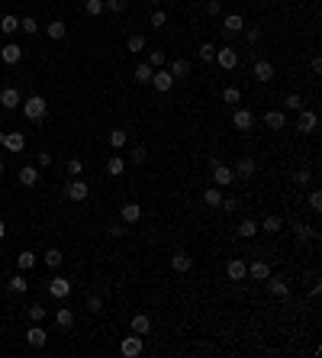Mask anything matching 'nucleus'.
Masks as SVG:
<instances>
[{
    "instance_id": "f257e3e1",
    "label": "nucleus",
    "mask_w": 322,
    "mask_h": 358,
    "mask_svg": "<svg viewBox=\"0 0 322 358\" xmlns=\"http://www.w3.org/2000/svg\"><path fill=\"white\" fill-rule=\"evenodd\" d=\"M23 113H26V119L39 123V119H45V113H49V103H45V97L32 94V97H26V100H23Z\"/></svg>"
},
{
    "instance_id": "f03ea898",
    "label": "nucleus",
    "mask_w": 322,
    "mask_h": 358,
    "mask_svg": "<svg viewBox=\"0 0 322 358\" xmlns=\"http://www.w3.org/2000/svg\"><path fill=\"white\" fill-rule=\"evenodd\" d=\"M213 184H216V187L235 184V171L229 168V165H222V162H213Z\"/></svg>"
},
{
    "instance_id": "7ed1b4c3",
    "label": "nucleus",
    "mask_w": 322,
    "mask_h": 358,
    "mask_svg": "<svg viewBox=\"0 0 322 358\" xmlns=\"http://www.w3.org/2000/svg\"><path fill=\"white\" fill-rule=\"evenodd\" d=\"M222 71H232L235 65H238V52L232 49V45H222V49H216V58H213Z\"/></svg>"
},
{
    "instance_id": "20e7f679",
    "label": "nucleus",
    "mask_w": 322,
    "mask_h": 358,
    "mask_svg": "<svg viewBox=\"0 0 322 358\" xmlns=\"http://www.w3.org/2000/svg\"><path fill=\"white\" fill-rule=\"evenodd\" d=\"M87 194H90V187H87V181H81V177H71V181L65 184V197L68 200H87Z\"/></svg>"
},
{
    "instance_id": "39448f33",
    "label": "nucleus",
    "mask_w": 322,
    "mask_h": 358,
    "mask_svg": "<svg viewBox=\"0 0 322 358\" xmlns=\"http://www.w3.org/2000/svg\"><path fill=\"white\" fill-rule=\"evenodd\" d=\"M225 274H229V281H245L248 278V261L245 258H229L225 261Z\"/></svg>"
},
{
    "instance_id": "423d86ee",
    "label": "nucleus",
    "mask_w": 322,
    "mask_h": 358,
    "mask_svg": "<svg viewBox=\"0 0 322 358\" xmlns=\"http://www.w3.org/2000/svg\"><path fill=\"white\" fill-rule=\"evenodd\" d=\"M235 181H252V174L258 171V165H255V158H248V155H245V158H238L235 162Z\"/></svg>"
},
{
    "instance_id": "0eeeda50",
    "label": "nucleus",
    "mask_w": 322,
    "mask_h": 358,
    "mask_svg": "<svg viewBox=\"0 0 322 358\" xmlns=\"http://www.w3.org/2000/svg\"><path fill=\"white\" fill-rule=\"evenodd\" d=\"M252 78L261 81V84H268V81H274V65L268 62V58H258V62L252 65Z\"/></svg>"
},
{
    "instance_id": "6e6552de",
    "label": "nucleus",
    "mask_w": 322,
    "mask_h": 358,
    "mask_svg": "<svg viewBox=\"0 0 322 358\" xmlns=\"http://www.w3.org/2000/svg\"><path fill=\"white\" fill-rule=\"evenodd\" d=\"M142 349H145V342H142V336H126L123 342H119V352H123L126 358H139Z\"/></svg>"
},
{
    "instance_id": "1a4fd4ad",
    "label": "nucleus",
    "mask_w": 322,
    "mask_h": 358,
    "mask_svg": "<svg viewBox=\"0 0 322 358\" xmlns=\"http://www.w3.org/2000/svg\"><path fill=\"white\" fill-rule=\"evenodd\" d=\"M316 126H319V116L313 110H300V116H296V129H300L303 136H309V133H316Z\"/></svg>"
},
{
    "instance_id": "9d476101",
    "label": "nucleus",
    "mask_w": 322,
    "mask_h": 358,
    "mask_svg": "<svg viewBox=\"0 0 322 358\" xmlns=\"http://www.w3.org/2000/svg\"><path fill=\"white\" fill-rule=\"evenodd\" d=\"M151 84H155V91L168 94V91L174 87V78H171V71H168V68H155V75H151Z\"/></svg>"
},
{
    "instance_id": "9b49d317",
    "label": "nucleus",
    "mask_w": 322,
    "mask_h": 358,
    "mask_svg": "<svg viewBox=\"0 0 322 358\" xmlns=\"http://www.w3.org/2000/svg\"><path fill=\"white\" fill-rule=\"evenodd\" d=\"M232 126H235V129H242V133H248V129L255 126V113H252V110H245V106H238V110L232 113Z\"/></svg>"
},
{
    "instance_id": "f8f14e48",
    "label": "nucleus",
    "mask_w": 322,
    "mask_h": 358,
    "mask_svg": "<svg viewBox=\"0 0 322 358\" xmlns=\"http://www.w3.org/2000/svg\"><path fill=\"white\" fill-rule=\"evenodd\" d=\"M49 294L55 297V300H65V297L71 294V281L58 274V278H52V281H49Z\"/></svg>"
},
{
    "instance_id": "ddd939ff",
    "label": "nucleus",
    "mask_w": 322,
    "mask_h": 358,
    "mask_svg": "<svg viewBox=\"0 0 322 358\" xmlns=\"http://www.w3.org/2000/svg\"><path fill=\"white\" fill-rule=\"evenodd\" d=\"M26 342L32 345V349H45V342H49V332H45L39 323H35V326L26 332Z\"/></svg>"
},
{
    "instance_id": "4468645a",
    "label": "nucleus",
    "mask_w": 322,
    "mask_h": 358,
    "mask_svg": "<svg viewBox=\"0 0 322 358\" xmlns=\"http://www.w3.org/2000/svg\"><path fill=\"white\" fill-rule=\"evenodd\" d=\"M245 29V20L238 16V13H229L225 16V23H222V35H238Z\"/></svg>"
},
{
    "instance_id": "2eb2a0df",
    "label": "nucleus",
    "mask_w": 322,
    "mask_h": 358,
    "mask_svg": "<svg viewBox=\"0 0 322 358\" xmlns=\"http://www.w3.org/2000/svg\"><path fill=\"white\" fill-rule=\"evenodd\" d=\"M4 149L13 152V155L23 152V149H26V136H23V133H7V136H4Z\"/></svg>"
},
{
    "instance_id": "dca6fc26",
    "label": "nucleus",
    "mask_w": 322,
    "mask_h": 358,
    "mask_svg": "<svg viewBox=\"0 0 322 358\" xmlns=\"http://www.w3.org/2000/svg\"><path fill=\"white\" fill-rule=\"evenodd\" d=\"M0 106H4V110H16L20 106V91L16 87H4L0 91Z\"/></svg>"
},
{
    "instance_id": "f3484780",
    "label": "nucleus",
    "mask_w": 322,
    "mask_h": 358,
    "mask_svg": "<svg viewBox=\"0 0 322 358\" xmlns=\"http://www.w3.org/2000/svg\"><path fill=\"white\" fill-rule=\"evenodd\" d=\"M0 58H4L7 65H20V58H23V49H20L16 42H7L4 49H0Z\"/></svg>"
},
{
    "instance_id": "a211bd4d",
    "label": "nucleus",
    "mask_w": 322,
    "mask_h": 358,
    "mask_svg": "<svg viewBox=\"0 0 322 358\" xmlns=\"http://www.w3.org/2000/svg\"><path fill=\"white\" fill-rule=\"evenodd\" d=\"M268 294L283 300V297H290V288H287V281H280V278H274V274H271V278H268Z\"/></svg>"
},
{
    "instance_id": "6ab92c4d",
    "label": "nucleus",
    "mask_w": 322,
    "mask_h": 358,
    "mask_svg": "<svg viewBox=\"0 0 322 358\" xmlns=\"http://www.w3.org/2000/svg\"><path fill=\"white\" fill-rule=\"evenodd\" d=\"M264 126L274 129V133H277V129H283V126H287V116H283V110H268V113H264Z\"/></svg>"
},
{
    "instance_id": "aec40b11",
    "label": "nucleus",
    "mask_w": 322,
    "mask_h": 358,
    "mask_svg": "<svg viewBox=\"0 0 322 358\" xmlns=\"http://www.w3.org/2000/svg\"><path fill=\"white\" fill-rule=\"evenodd\" d=\"M20 184H23V187H35V184H39V168L23 165V168H20Z\"/></svg>"
},
{
    "instance_id": "412c9836",
    "label": "nucleus",
    "mask_w": 322,
    "mask_h": 358,
    "mask_svg": "<svg viewBox=\"0 0 322 358\" xmlns=\"http://www.w3.org/2000/svg\"><path fill=\"white\" fill-rule=\"evenodd\" d=\"M248 274H252L255 281H268V278H271V265L258 258V261H252V265H248Z\"/></svg>"
},
{
    "instance_id": "4be33fe9",
    "label": "nucleus",
    "mask_w": 322,
    "mask_h": 358,
    "mask_svg": "<svg viewBox=\"0 0 322 358\" xmlns=\"http://www.w3.org/2000/svg\"><path fill=\"white\" fill-rule=\"evenodd\" d=\"M168 71H171V78H174V81H181V78L190 75V62H187V58H174V62L168 65Z\"/></svg>"
},
{
    "instance_id": "5701e85b",
    "label": "nucleus",
    "mask_w": 322,
    "mask_h": 358,
    "mask_svg": "<svg viewBox=\"0 0 322 358\" xmlns=\"http://www.w3.org/2000/svg\"><path fill=\"white\" fill-rule=\"evenodd\" d=\"M123 171H126V158H123V155H110V158H106V174L119 177Z\"/></svg>"
},
{
    "instance_id": "b1692460",
    "label": "nucleus",
    "mask_w": 322,
    "mask_h": 358,
    "mask_svg": "<svg viewBox=\"0 0 322 358\" xmlns=\"http://www.w3.org/2000/svg\"><path fill=\"white\" fill-rule=\"evenodd\" d=\"M119 217H123V223H139V220H142V207H139V204H123Z\"/></svg>"
},
{
    "instance_id": "393cba45",
    "label": "nucleus",
    "mask_w": 322,
    "mask_h": 358,
    "mask_svg": "<svg viewBox=\"0 0 322 358\" xmlns=\"http://www.w3.org/2000/svg\"><path fill=\"white\" fill-rule=\"evenodd\" d=\"M171 268L184 274V271L194 268V261H190V255H187V252H174V255H171Z\"/></svg>"
},
{
    "instance_id": "a878e982",
    "label": "nucleus",
    "mask_w": 322,
    "mask_h": 358,
    "mask_svg": "<svg viewBox=\"0 0 322 358\" xmlns=\"http://www.w3.org/2000/svg\"><path fill=\"white\" fill-rule=\"evenodd\" d=\"M45 35H49V39H55V42H58V39H65V35H68V26H65L62 20H52L49 26H45Z\"/></svg>"
},
{
    "instance_id": "bb28decb",
    "label": "nucleus",
    "mask_w": 322,
    "mask_h": 358,
    "mask_svg": "<svg viewBox=\"0 0 322 358\" xmlns=\"http://www.w3.org/2000/svg\"><path fill=\"white\" fill-rule=\"evenodd\" d=\"M148 329H151V319L145 313H136L132 316V332H136V336H148Z\"/></svg>"
},
{
    "instance_id": "cd10ccee",
    "label": "nucleus",
    "mask_w": 322,
    "mask_h": 358,
    "mask_svg": "<svg viewBox=\"0 0 322 358\" xmlns=\"http://www.w3.org/2000/svg\"><path fill=\"white\" fill-rule=\"evenodd\" d=\"M35 261H39V258H35V252L23 248V252L16 255V268H20V271H29V268H35Z\"/></svg>"
},
{
    "instance_id": "c85d7f7f",
    "label": "nucleus",
    "mask_w": 322,
    "mask_h": 358,
    "mask_svg": "<svg viewBox=\"0 0 322 358\" xmlns=\"http://www.w3.org/2000/svg\"><path fill=\"white\" fill-rule=\"evenodd\" d=\"M203 204H206V207H219V204H222V187H216V184L206 187V190H203Z\"/></svg>"
},
{
    "instance_id": "c756f323",
    "label": "nucleus",
    "mask_w": 322,
    "mask_h": 358,
    "mask_svg": "<svg viewBox=\"0 0 322 358\" xmlns=\"http://www.w3.org/2000/svg\"><path fill=\"white\" fill-rule=\"evenodd\" d=\"M132 75H136V81H139V84H151L155 68H151L148 62H142V65H136V71H132Z\"/></svg>"
},
{
    "instance_id": "7c9ffc66",
    "label": "nucleus",
    "mask_w": 322,
    "mask_h": 358,
    "mask_svg": "<svg viewBox=\"0 0 322 358\" xmlns=\"http://www.w3.org/2000/svg\"><path fill=\"white\" fill-rule=\"evenodd\" d=\"M0 32H4V35H13V32H20V16L7 13L4 20H0Z\"/></svg>"
},
{
    "instance_id": "2f4dec72",
    "label": "nucleus",
    "mask_w": 322,
    "mask_h": 358,
    "mask_svg": "<svg viewBox=\"0 0 322 358\" xmlns=\"http://www.w3.org/2000/svg\"><path fill=\"white\" fill-rule=\"evenodd\" d=\"M293 236L300 239V242H309V239L316 236V229H313L309 223H293Z\"/></svg>"
},
{
    "instance_id": "473e14b6",
    "label": "nucleus",
    "mask_w": 322,
    "mask_h": 358,
    "mask_svg": "<svg viewBox=\"0 0 322 358\" xmlns=\"http://www.w3.org/2000/svg\"><path fill=\"white\" fill-rule=\"evenodd\" d=\"M55 323L58 326H62V329H71V326H74V313H71V310H55Z\"/></svg>"
},
{
    "instance_id": "72a5a7b5",
    "label": "nucleus",
    "mask_w": 322,
    "mask_h": 358,
    "mask_svg": "<svg viewBox=\"0 0 322 358\" xmlns=\"http://www.w3.org/2000/svg\"><path fill=\"white\" fill-rule=\"evenodd\" d=\"M10 291H13V294H26L29 291V281L23 278V274H13V278H10Z\"/></svg>"
},
{
    "instance_id": "f704fd0d",
    "label": "nucleus",
    "mask_w": 322,
    "mask_h": 358,
    "mask_svg": "<svg viewBox=\"0 0 322 358\" xmlns=\"http://www.w3.org/2000/svg\"><path fill=\"white\" fill-rule=\"evenodd\" d=\"M258 232V223L255 220H242V223H238V236H242V239H252Z\"/></svg>"
},
{
    "instance_id": "c9c22d12",
    "label": "nucleus",
    "mask_w": 322,
    "mask_h": 358,
    "mask_svg": "<svg viewBox=\"0 0 322 358\" xmlns=\"http://www.w3.org/2000/svg\"><path fill=\"white\" fill-rule=\"evenodd\" d=\"M126 142H129V136H126V129H113V133H110V146H113V149H123V146H126Z\"/></svg>"
},
{
    "instance_id": "e433bc0d",
    "label": "nucleus",
    "mask_w": 322,
    "mask_h": 358,
    "mask_svg": "<svg viewBox=\"0 0 322 358\" xmlns=\"http://www.w3.org/2000/svg\"><path fill=\"white\" fill-rule=\"evenodd\" d=\"M145 49V35H129L126 39V52H142Z\"/></svg>"
},
{
    "instance_id": "4c0bfd02",
    "label": "nucleus",
    "mask_w": 322,
    "mask_h": 358,
    "mask_svg": "<svg viewBox=\"0 0 322 358\" xmlns=\"http://www.w3.org/2000/svg\"><path fill=\"white\" fill-rule=\"evenodd\" d=\"M280 226H283V220H280V217H264L261 229H264V232H280Z\"/></svg>"
},
{
    "instance_id": "58836bf2",
    "label": "nucleus",
    "mask_w": 322,
    "mask_h": 358,
    "mask_svg": "<svg viewBox=\"0 0 322 358\" xmlns=\"http://www.w3.org/2000/svg\"><path fill=\"white\" fill-rule=\"evenodd\" d=\"M283 106H287V110H293V113H300V110H303V97H300V94H287Z\"/></svg>"
},
{
    "instance_id": "ea45409f",
    "label": "nucleus",
    "mask_w": 322,
    "mask_h": 358,
    "mask_svg": "<svg viewBox=\"0 0 322 358\" xmlns=\"http://www.w3.org/2000/svg\"><path fill=\"white\" fill-rule=\"evenodd\" d=\"M62 252H58V248H49V252H45V265H49V268H62Z\"/></svg>"
},
{
    "instance_id": "a19ab883",
    "label": "nucleus",
    "mask_w": 322,
    "mask_h": 358,
    "mask_svg": "<svg viewBox=\"0 0 322 358\" xmlns=\"http://www.w3.org/2000/svg\"><path fill=\"white\" fill-rule=\"evenodd\" d=\"M84 174V162L81 158H68V177H81Z\"/></svg>"
},
{
    "instance_id": "79ce46f5",
    "label": "nucleus",
    "mask_w": 322,
    "mask_h": 358,
    "mask_svg": "<svg viewBox=\"0 0 322 358\" xmlns=\"http://www.w3.org/2000/svg\"><path fill=\"white\" fill-rule=\"evenodd\" d=\"M20 29L26 32V35H35V32H39V23H35L32 16H23V20H20Z\"/></svg>"
},
{
    "instance_id": "37998d69",
    "label": "nucleus",
    "mask_w": 322,
    "mask_h": 358,
    "mask_svg": "<svg viewBox=\"0 0 322 358\" xmlns=\"http://www.w3.org/2000/svg\"><path fill=\"white\" fill-rule=\"evenodd\" d=\"M129 7V0H103V10H110V13H123Z\"/></svg>"
},
{
    "instance_id": "c03bdc74",
    "label": "nucleus",
    "mask_w": 322,
    "mask_h": 358,
    "mask_svg": "<svg viewBox=\"0 0 322 358\" xmlns=\"http://www.w3.org/2000/svg\"><path fill=\"white\" fill-rule=\"evenodd\" d=\"M84 10H87V16H100L103 13V0H84Z\"/></svg>"
},
{
    "instance_id": "a18cd8bd",
    "label": "nucleus",
    "mask_w": 322,
    "mask_h": 358,
    "mask_svg": "<svg viewBox=\"0 0 322 358\" xmlns=\"http://www.w3.org/2000/svg\"><path fill=\"white\" fill-rule=\"evenodd\" d=\"M213 58H216V45L203 42V45H200V62H213Z\"/></svg>"
},
{
    "instance_id": "49530a36",
    "label": "nucleus",
    "mask_w": 322,
    "mask_h": 358,
    "mask_svg": "<svg viewBox=\"0 0 322 358\" xmlns=\"http://www.w3.org/2000/svg\"><path fill=\"white\" fill-rule=\"evenodd\" d=\"M148 23H151V26H155V29H161V26H164V23H168V13H164V10H155V13L148 16Z\"/></svg>"
},
{
    "instance_id": "de8ad7c7",
    "label": "nucleus",
    "mask_w": 322,
    "mask_h": 358,
    "mask_svg": "<svg viewBox=\"0 0 322 358\" xmlns=\"http://www.w3.org/2000/svg\"><path fill=\"white\" fill-rule=\"evenodd\" d=\"M148 65L151 68H164V65H168V55H164V52H151L148 55Z\"/></svg>"
},
{
    "instance_id": "09e8293b",
    "label": "nucleus",
    "mask_w": 322,
    "mask_h": 358,
    "mask_svg": "<svg viewBox=\"0 0 322 358\" xmlns=\"http://www.w3.org/2000/svg\"><path fill=\"white\" fill-rule=\"evenodd\" d=\"M222 100L225 103H238V100H242V91H238V87H225L222 91Z\"/></svg>"
},
{
    "instance_id": "8fccbe9b",
    "label": "nucleus",
    "mask_w": 322,
    "mask_h": 358,
    "mask_svg": "<svg viewBox=\"0 0 322 358\" xmlns=\"http://www.w3.org/2000/svg\"><path fill=\"white\" fill-rule=\"evenodd\" d=\"M148 158V152H145V146H136L132 152H129V162H136V165H142V162H145Z\"/></svg>"
},
{
    "instance_id": "3c124183",
    "label": "nucleus",
    "mask_w": 322,
    "mask_h": 358,
    "mask_svg": "<svg viewBox=\"0 0 322 358\" xmlns=\"http://www.w3.org/2000/svg\"><path fill=\"white\" fill-rule=\"evenodd\" d=\"M29 319H32V323H42V319H45V307L42 303H32L29 307Z\"/></svg>"
},
{
    "instance_id": "603ef678",
    "label": "nucleus",
    "mask_w": 322,
    "mask_h": 358,
    "mask_svg": "<svg viewBox=\"0 0 322 358\" xmlns=\"http://www.w3.org/2000/svg\"><path fill=\"white\" fill-rule=\"evenodd\" d=\"M242 32H245V42H248V45H255V42L261 39V29H258V26H252V29H242Z\"/></svg>"
},
{
    "instance_id": "864d4df0",
    "label": "nucleus",
    "mask_w": 322,
    "mask_h": 358,
    "mask_svg": "<svg viewBox=\"0 0 322 358\" xmlns=\"http://www.w3.org/2000/svg\"><path fill=\"white\" fill-rule=\"evenodd\" d=\"M309 210H322V194H319V190H313V194H309Z\"/></svg>"
},
{
    "instance_id": "5fc2aeb1",
    "label": "nucleus",
    "mask_w": 322,
    "mask_h": 358,
    "mask_svg": "<svg viewBox=\"0 0 322 358\" xmlns=\"http://www.w3.org/2000/svg\"><path fill=\"white\" fill-rule=\"evenodd\" d=\"M293 181H296V184H309V181H313V174H309L306 168H300V171L293 174Z\"/></svg>"
},
{
    "instance_id": "6e6d98bb",
    "label": "nucleus",
    "mask_w": 322,
    "mask_h": 358,
    "mask_svg": "<svg viewBox=\"0 0 322 358\" xmlns=\"http://www.w3.org/2000/svg\"><path fill=\"white\" fill-rule=\"evenodd\" d=\"M87 310H90V313H100V310H103V300H100V297H87Z\"/></svg>"
},
{
    "instance_id": "4d7b16f0",
    "label": "nucleus",
    "mask_w": 322,
    "mask_h": 358,
    "mask_svg": "<svg viewBox=\"0 0 322 358\" xmlns=\"http://www.w3.org/2000/svg\"><path fill=\"white\" fill-rule=\"evenodd\" d=\"M219 207H222L225 213H232V210H238V200H235V197H222V204H219Z\"/></svg>"
},
{
    "instance_id": "13d9d810",
    "label": "nucleus",
    "mask_w": 322,
    "mask_h": 358,
    "mask_svg": "<svg viewBox=\"0 0 322 358\" xmlns=\"http://www.w3.org/2000/svg\"><path fill=\"white\" fill-rule=\"evenodd\" d=\"M206 13L210 16H219L222 13V4H219V0H210V4H206Z\"/></svg>"
},
{
    "instance_id": "bf43d9fd",
    "label": "nucleus",
    "mask_w": 322,
    "mask_h": 358,
    "mask_svg": "<svg viewBox=\"0 0 322 358\" xmlns=\"http://www.w3.org/2000/svg\"><path fill=\"white\" fill-rule=\"evenodd\" d=\"M106 232H110L113 239H119V236H123L126 229H123V223H110V226H106Z\"/></svg>"
},
{
    "instance_id": "052dcab7",
    "label": "nucleus",
    "mask_w": 322,
    "mask_h": 358,
    "mask_svg": "<svg viewBox=\"0 0 322 358\" xmlns=\"http://www.w3.org/2000/svg\"><path fill=\"white\" fill-rule=\"evenodd\" d=\"M35 158H39V168H49V165H52V155L45 152V149H42L39 155H35Z\"/></svg>"
},
{
    "instance_id": "680f3d73",
    "label": "nucleus",
    "mask_w": 322,
    "mask_h": 358,
    "mask_svg": "<svg viewBox=\"0 0 322 358\" xmlns=\"http://www.w3.org/2000/svg\"><path fill=\"white\" fill-rule=\"evenodd\" d=\"M309 65H313L316 75H322V58H319V55H313V62H309Z\"/></svg>"
},
{
    "instance_id": "e2e57ef3",
    "label": "nucleus",
    "mask_w": 322,
    "mask_h": 358,
    "mask_svg": "<svg viewBox=\"0 0 322 358\" xmlns=\"http://www.w3.org/2000/svg\"><path fill=\"white\" fill-rule=\"evenodd\" d=\"M4 236H7V223H4V220H0V239H4Z\"/></svg>"
},
{
    "instance_id": "0e129e2a",
    "label": "nucleus",
    "mask_w": 322,
    "mask_h": 358,
    "mask_svg": "<svg viewBox=\"0 0 322 358\" xmlns=\"http://www.w3.org/2000/svg\"><path fill=\"white\" fill-rule=\"evenodd\" d=\"M4 136H7V133H4V129H0V146H4Z\"/></svg>"
},
{
    "instance_id": "69168bd1",
    "label": "nucleus",
    "mask_w": 322,
    "mask_h": 358,
    "mask_svg": "<svg viewBox=\"0 0 322 358\" xmlns=\"http://www.w3.org/2000/svg\"><path fill=\"white\" fill-rule=\"evenodd\" d=\"M148 4H161V0H148Z\"/></svg>"
},
{
    "instance_id": "338daca9",
    "label": "nucleus",
    "mask_w": 322,
    "mask_h": 358,
    "mask_svg": "<svg viewBox=\"0 0 322 358\" xmlns=\"http://www.w3.org/2000/svg\"><path fill=\"white\" fill-rule=\"evenodd\" d=\"M0 174H4V162H0Z\"/></svg>"
},
{
    "instance_id": "774afa93",
    "label": "nucleus",
    "mask_w": 322,
    "mask_h": 358,
    "mask_svg": "<svg viewBox=\"0 0 322 358\" xmlns=\"http://www.w3.org/2000/svg\"><path fill=\"white\" fill-rule=\"evenodd\" d=\"M0 332H4V323H0Z\"/></svg>"
}]
</instances>
